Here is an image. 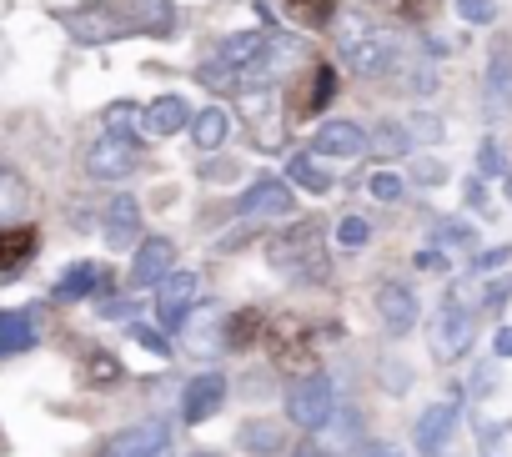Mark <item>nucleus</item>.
I'll list each match as a JSON object with an SVG mask.
<instances>
[{
  "label": "nucleus",
  "instance_id": "nucleus-1",
  "mask_svg": "<svg viewBox=\"0 0 512 457\" xmlns=\"http://www.w3.org/2000/svg\"><path fill=\"white\" fill-rule=\"evenodd\" d=\"M61 26L76 46H116L131 36H171L176 11L171 0H86L61 11Z\"/></svg>",
  "mask_w": 512,
  "mask_h": 457
},
{
  "label": "nucleus",
  "instance_id": "nucleus-2",
  "mask_svg": "<svg viewBox=\"0 0 512 457\" xmlns=\"http://www.w3.org/2000/svg\"><path fill=\"white\" fill-rule=\"evenodd\" d=\"M332 31H337V56H342L362 81H387V76H392V66H397V56H402V46H397L392 31H377L362 11H337Z\"/></svg>",
  "mask_w": 512,
  "mask_h": 457
},
{
  "label": "nucleus",
  "instance_id": "nucleus-3",
  "mask_svg": "<svg viewBox=\"0 0 512 457\" xmlns=\"http://www.w3.org/2000/svg\"><path fill=\"white\" fill-rule=\"evenodd\" d=\"M267 262L297 282V287H317L332 277V257H327V242H322V226L317 221H292L267 242Z\"/></svg>",
  "mask_w": 512,
  "mask_h": 457
},
{
  "label": "nucleus",
  "instance_id": "nucleus-4",
  "mask_svg": "<svg viewBox=\"0 0 512 457\" xmlns=\"http://www.w3.org/2000/svg\"><path fill=\"white\" fill-rule=\"evenodd\" d=\"M282 407H287V422H292V427H302V432H322V427L332 422V412H337V387H332V377H327L322 367L297 372V377L287 382Z\"/></svg>",
  "mask_w": 512,
  "mask_h": 457
},
{
  "label": "nucleus",
  "instance_id": "nucleus-5",
  "mask_svg": "<svg viewBox=\"0 0 512 457\" xmlns=\"http://www.w3.org/2000/svg\"><path fill=\"white\" fill-rule=\"evenodd\" d=\"M472 337H477L472 307L462 302V292H447L442 307H437V317H432V332H427L432 357H437V362H462L467 347H472Z\"/></svg>",
  "mask_w": 512,
  "mask_h": 457
},
{
  "label": "nucleus",
  "instance_id": "nucleus-6",
  "mask_svg": "<svg viewBox=\"0 0 512 457\" xmlns=\"http://www.w3.org/2000/svg\"><path fill=\"white\" fill-rule=\"evenodd\" d=\"M467 297L477 312H492L512 297V247H492V252H477L472 272H467Z\"/></svg>",
  "mask_w": 512,
  "mask_h": 457
},
{
  "label": "nucleus",
  "instance_id": "nucleus-7",
  "mask_svg": "<svg viewBox=\"0 0 512 457\" xmlns=\"http://www.w3.org/2000/svg\"><path fill=\"white\" fill-rule=\"evenodd\" d=\"M482 111H487V121H502L512 111V36H492V46H487Z\"/></svg>",
  "mask_w": 512,
  "mask_h": 457
},
{
  "label": "nucleus",
  "instance_id": "nucleus-8",
  "mask_svg": "<svg viewBox=\"0 0 512 457\" xmlns=\"http://www.w3.org/2000/svg\"><path fill=\"white\" fill-rule=\"evenodd\" d=\"M136 166H141V151L126 136H101V141L86 146V176L101 181V186H116V181L136 176Z\"/></svg>",
  "mask_w": 512,
  "mask_h": 457
},
{
  "label": "nucleus",
  "instance_id": "nucleus-9",
  "mask_svg": "<svg viewBox=\"0 0 512 457\" xmlns=\"http://www.w3.org/2000/svg\"><path fill=\"white\" fill-rule=\"evenodd\" d=\"M151 297H156V317H161V327H166V332H181V322L201 307V272H171Z\"/></svg>",
  "mask_w": 512,
  "mask_h": 457
},
{
  "label": "nucleus",
  "instance_id": "nucleus-10",
  "mask_svg": "<svg viewBox=\"0 0 512 457\" xmlns=\"http://www.w3.org/2000/svg\"><path fill=\"white\" fill-rule=\"evenodd\" d=\"M297 211V186L292 181H277V176H262V181H251L241 196H236V216H292Z\"/></svg>",
  "mask_w": 512,
  "mask_h": 457
},
{
  "label": "nucleus",
  "instance_id": "nucleus-11",
  "mask_svg": "<svg viewBox=\"0 0 512 457\" xmlns=\"http://www.w3.org/2000/svg\"><path fill=\"white\" fill-rule=\"evenodd\" d=\"M176 272V247L166 237H141V247L131 252V292H156L166 277Z\"/></svg>",
  "mask_w": 512,
  "mask_h": 457
},
{
  "label": "nucleus",
  "instance_id": "nucleus-12",
  "mask_svg": "<svg viewBox=\"0 0 512 457\" xmlns=\"http://www.w3.org/2000/svg\"><path fill=\"white\" fill-rule=\"evenodd\" d=\"M101 457H171V427L161 417H146V422L116 432L101 447Z\"/></svg>",
  "mask_w": 512,
  "mask_h": 457
},
{
  "label": "nucleus",
  "instance_id": "nucleus-13",
  "mask_svg": "<svg viewBox=\"0 0 512 457\" xmlns=\"http://www.w3.org/2000/svg\"><path fill=\"white\" fill-rule=\"evenodd\" d=\"M101 237L116 252H136L141 247V201L136 196H111L101 206Z\"/></svg>",
  "mask_w": 512,
  "mask_h": 457
},
{
  "label": "nucleus",
  "instance_id": "nucleus-14",
  "mask_svg": "<svg viewBox=\"0 0 512 457\" xmlns=\"http://www.w3.org/2000/svg\"><path fill=\"white\" fill-rule=\"evenodd\" d=\"M226 377L221 372H196L186 387H181V417L196 427V422H211L221 407H226Z\"/></svg>",
  "mask_w": 512,
  "mask_h": 457
},
{
  "label": "nucleus",
  "instance_id": "nucleus-15",
  "mask_svg": "<svg viewBox=\"0 0 512 457\" xmlns=\"http://www.w3.org/2000/svg\"><path fill=\"white\" fill-rule=\"evenodd\" d=\"M372 302H377V317H382V327H387L392 337H407V332L417 327V317H422L417 292H412L407 282H382Z\"/></svg>",
  "mask_w": 512,
  "mask_h": 457
},
{
  "label": "nucleus",
  "instance_id": "nucleus-16",
  "mask_svg": "<svg viewBox=\"0 0 512 457\" xmlns=\"http://www.w3.org/2000/svg\"><path fill=\"white\" fill-rule=\"evenodd\" d=\"M312 151H317V156H342V161H352V156L372 151V131H367L362 121H322L317 136H312Z\"/></svg>",
  "mask_w": 512,
  "mask_h": 457
},
{
  "label": "nucleus",
  "instance_id": "nucleus-17",
  "mask_svg": "<svg viewBox=\"0 0 512 457\" xmlns=\"http://www.w3.org/2000/svg\"><path fill=\"white\" fill-rule=\"evenodd\" d=\"M181 342H186L191 357H216L226 347V312L221 307H196L181 322Z\"/></svg>",
  "mask_w": 512,
  "mask_h": 457
},
{
  "label": "nucleus",
  "instance_id": "nucleus-18",
  "mask_svg": "<svg viewBox=\"0 0 512 457\" xmlns=\"http://www.w3.org/2000/svg\"><path fill=\"white\" fill-rule=\"evenodd\" d=\"M457 417H462L457 402H432V407L412 422V447H417L422 457H437V452L447 447V437L457 432Z\"/></svg>",
  "mask_w": 512,
  "mask_h": 457
},
{
  "label": "nucleus",
  "instance_id": "nucleus-19",
  "mask_svg": "<svg viewBox=\"0 0 512 457\" xmlns=\"http://www.w3.org/2000/svg\"><path fill=\"white\" fill-rule=\"evenodd\" d=\"M41 342V317L36 307H0V362H11V357H26L31 347Z\"/></svg>",
  "mask_w": 512,
  "mask_h": 457
},
{
  "label": "nucleus",
  "instance_id": "nucleus-20",
  "mask_svg": "<svg viewBox=\"0 0 512 457\" xmlns=\"http://www.w3.org/2000/svg\"><path fill=\"white\" fill-rule=\"evenodd\" d=\"M267 347L277 357V367L287 372H312V337L302 322H272L267 327Z\"/></svg>",
  "mask_w": 512,
  "mask_h": 457
},
{
  "label": "nucleus",
  "instance_id": "nucleus-21",
  "mask_svg": "<svg viewBox=\"0 0 512 457\" xmlns=\"http://www.w3.org/2000/svg\"><path fill=\"white\" fill-rule=\"evenodd\" d=\"M236 447L251 452V457H292V442H287V427L277 417H246L236 427Z\"/></svg>",
  "mask_w": 512,
  "mask_h": 457
},
{
  "label": "nucleus",
  "instance_id": "nucleus-22",
  "mask_svg": "<svg viewBox=\"0 0 512 457\" xmlns=\"http://www.w3.org/2000/svg\"><path fill=\"white\" fill-rule=\"evenodd\" d=\"M96 292H111V272L101 267V262H71L61 277H56V287H51V297L66 307V302H86V297H96Z\"/></svg>",
  "mask_w": 512,
  "mask_h": 457
},
{
  "label": "nucleus",
  "instance_id": "nucleus-23",
  "mask_svg": "<svg viewBox=\"0 0 512 457\" xmlns=\"http://www.w3.org/2000/svg\"><path fill=\"white\" fill-rule=\"evenodd\" d=\"M392 91H402V96H432L437 86H442V76H437V56H397V66H392Z\"/></svg>",
  "mask_w": 512,
  "mask_h": 457
},
{
  "label": "nucleus",
  "instance_id": "nucleus-24",
  "mask_svg": "<svg viewBox=\"0 0 512 457\" xmlns=\"http://www.w3.org/2000/svg\"><path fill=\"white\" fill-rule=\"evenodd\" d=\"M41 247V232L26 221H11V226H0V272H21Z\"/></svg>",
  "mask_w": 512,
  "mask_h": 457
},
{
  "label": "nucleus",
  "instance_id": "nucleus-25",
  "mask_svg": "<svg viewBox=\"0 0 512 457\" xmlns=\"http://www.w3.org/2000/svg\"><path fill=\"white\" fill-rule=\"evenodd\" d=\"M141 131L146 136H176V131H191V106L181 101V96H156L151 106H146V121H141Z\"/></svg>",
  "mask_w": 512,
  "mask_h": 457
},
{
  "label": "nucleus",
  "instance_id": "nucleus-26",
  "mask_svg": "<svg viewBox=\"0 0 512 457\" xmlns=\"http://www.w3.org/2000/svg\"><path fill=\"white\" fill-rule=\"evenodd\" d=\"M31 201H36L31 181H26V176L11 166V161H0V226L21 221V216L31 211Z\"/></svg>",
  "mask_w": 512,
  "mask_h": 457
},
{
  "label": "nucleus",
  "instance_id": "nucleus-27",
  "mask_svg": "<svg viewBox=\"0 0 512 457\" xmlns=\"http://www.w3.org/2000/svg\"><path fill=\"white\" fill-rule=\"evenodd\" d=\"M267 41H272V36H262V31H236V36H226V41L216 46V61L241 76L246 66H256V61L267 56Z\"/></svg>",
  "mask_w": 512,
  "mask_h": 457
},
{
  "label": "nucleus",
  "instance_id": "nucleus-28",
  "mask_svg": "<svg viewBox=\"0 0 512 457\" xmlns=\"http://www.w3.org/2000/svg\"><path fill=\"white\" fill-rule=\"evenodd\" d=\"M332 96H337V71L322 61V66H312L307 76H302V96H297V116H312V111H327L332 106Z\"/></svg>",
  "mask_w": 512,
  "mask_h": 457
},
{
  "label": "nucleus",
  "instance_id": "nucleus-29",
  "mask_svg": "<svg viewBox=\"0 0 512 457\" xmlns=\"http://www.w3.org/2000/svg\"><path fill=\"white\" fill-rule=\"evenodd\" d=\"M226 136H231V116H226L221 106H206V111L191 116V141H196V151H221Z\"/></svg>",
  "mask_w": 512,
  "mask_h": 457
},
{
  "label": "nucleus",
  "instance_id": "nucleus-30",
  "mask_svg": "<svg viewBox=\"0 0 512 457\" xmlns=\"http://www.w3.org/2000/svg\"><path fill=\"white\" fill-rule=\"evenodd\" d=\"M287 181H292V186H302V191H312V196H327V191H332V171H327V166H317V151L292 156V161H287Z\"/></svg>",
  "mask_w": 512,
  "mask_h": 457
},
{
  "label": "nucleus",
  "instance_id": "nucleus-31",
  "mask_svg": "<svg viewBox=\"0 0 512 457\" xmlns=\"http://www.w3.org/2000/svg\"><path fill=\"white\" fill-rule=\"evenodd\" d=\"M432 247L437 252H477V226L462 216H442L432 226Z\"/></svg>",
  "mask_w": 512,
  "mask_h": 457
},
{
  "label": "nucleus",
  "instance_id": "nucleus-32",
  "mask_svg": "<svg viewBox=\"0 0 512 457\" xmlns=\"http://www.w3.org/2000/svg\"><path fill=\"white\" fill-rule=\"evenodd\" d=\"M282 11L307 31H327L337 21V0H282Z\"/></svg>",
  "mask_w": 512,
  "mask_h": 457
},
{
  "label": "nucleus",
  "instance_id": "nucleus-33",
  "mask_svg": "<svg viewBox=\"0 0 512 457\" xmlns=\"http://www.w3.org/2000/svg\"><path fill=\"white\" fill-rule=\"evenodd\" d=\"M256 337H262V312H256V307H241L236 317H226V347L246 352Z\"/></svg>",
  "mask_w": 512,
  "mask_h": 457
},
{
  "label": "nucleus",
  "instance_id": "nucleus-34",
  "mask_svg": "<svg viewBox=\"0 0 512 457\" xmlns=\"http://www.w3.org/2000/svg\"><path fill=\"white\" fill-rule=\"evenodd\" d=\"M106 136H126V141H136V126L146 121V106H136V101H116V106H106Z\"/></svg>",
  "mask_w": 512,
  "mask_h": 457
},
{
  "label": "nucleus",
  "instance_id": "nucleus-35",
  "mask_svg": "<svg viewBox=\"0 0 512 457\" xmlns=\"http://www.w3.org/2000/svg\"><path fill=\"white\" fill-rule=\"evenodd\" d=\"M372 151H377V156H407V151H412V131H407V121H377V131H372Z\"/></svg>",
  "mask_w": 512,
  "mask_h": 457
},
{
  "label": "nucleus",
  "instance_id": "nucleus-36",
  "mask_svg": "<svg viewBox=\"0 0 512 457\" xmlns=\"http://www.w3.org/2000/svg\"><path fill=\"white\" fill-rule=\"evenodd\" d=\"M367 196L372 201H382V206H402V196H407V176H397V171H372L367 176Z\"/></svg>",
  "mask_w": 512,
  "mask_h": 457
},
{
  "label": "nucleus",
  "instance_id": "nucleus-37",
  "mask_svg": "<svg viewBox=\"0 0 512 457\" xmlns=\"http://www.w3.org/2000/svg\"><path fill=\"white\" fill-rule=\"evenodd\" d=\"M367 242H372V226H367L362 216H342V221H337V247H342L347 257L367 252Z\"/></svg>",
  "mask_w": 512,
  "mask_h": 457
},
{
  "label": "nucleus",
  "instance_id": "nucleus-38",
  "mask_svg": "<svg viewBox=\"0 0 512 457\" xmlns=\"http://www.w3.org/2000/svg\"><path fill=\"white\" fill-rule=\"evenodd\" d=\"M452 171H447V161L442 156H417L412 166H407V181H417V186H442Z\"/></svg>",
  "mask_w": 512,
  "mask_h": 457
},
{
  "label": "nucleus",
  "instance_id": "nucleus-39",
  "mask_svg": "<svg viewBox=\"0 0 512 457\" xmlns=\"http://www.w3.org/2000/svg\"><path fill=\"white\" fill-rule=\"evenodd\" d=\"M251 146H256V151H282V146H287V126L272 121V116L256 121V126H251Z\"/></svg>",
  "mask_w": 512,
  "mask_h": 457
},
{
  "label": "nucleus",
  "instance_id": "nucleus-40",
  "mask_svg": "<svg viewBox=\"0 0 512 457\" xmlns=\"http://www.w3.org/2000/svg\"><path fill=\"white\" fill-rule=\"evenodd\" d=\"M377 367H382V372H377V382H382L387 392H407V387H412V367H407V362H392V357H382Z\"/></svg>",
  "mask_w": 512,
  "mask_h": 457
},
{
  "label": "nucleus",
  "instance_id": "nucleus-41",
  "mask_svg": "<svg viewBox=\"0 0 512 457\" xmlns=\"http://www.w3.org/2000/svg\"><path fill=\"white\" fill-rule=\"evenodd\" d=\"M457 16L467 26H492L497 21V0H457Z\"/></svg>",
  "mask_w": 512,
  "mask_h": 457
},
{
  "label": "nucleus",
  "instance_id": "nucleus-42",
  "mask_svg": "<svg viewBox=\"0 0 512 457\" xmlns=\"http://www.w3.org/2000/svg\"><path fill=\"white\" fill-rule=\"evenodd\" d=\"M121 377V362L111 357V352H91V367H86V382H96V387H106V382H116Z\"/></svg>",
  "mask_w": 512,
  "mask_h": 457
},
{
  "label": "nucleus",
  "instance_id": "nucleus-43",
  "mask_svg": "<svg viewBox=\"0 0 512 457\" xmlns=\"http://www.w3.org/2000/svg\"><path fill=\"white\" fill-rule=\"evenodd\" d=\"M407 131H412V141H442V116H412L407 121Z\"/></svg>",
  "mask_w": 512,
  "mask_h": 457
},
{
  "label": "nucleus",
  "instance_id": "nucleus-44",
  "mask_svg": "<svg viewBox=\"0 0 512 457\" xmlns=\"http://www.w3.org/2000/svg\"><path fill=\"white\" fill-rule=\"evenodd\" d=\"M477 161H482V181H487V176H507V166H502V146H497L492 136L482 141V151H477Z\"/></svg>",
  "mask_w": 512,
  "mask_h": 457
},
{
  "label": "nucleus",
  "instance_id": "nucleus-45",
  "mask_svg": "<svg viewBox=\"0 0 512 457\" xmlns=\"http://www.w3.org/2000/svg\"><path fill=\"white\" fill-rule=\"evenodd\" d=\"M131 337H136L141 347H151L156 357H171V347H166V337H161V332H151L146 322H131Z\"/></svg>",
  "mask_w": 512,
  "mask_h": 457
},
{
  "label": "nucleus",
  "instance_id": "nucleus-46",
  "mask_svg": "<svg viewBox=\"0 0 512 457\" xmlns=\"http://www.w3.org/2000/svg\"><path fill=\"white\" fill-rule=\"evenodd\" d=\"M467 206H472V211H482V216H492V206H487V181H482V176H472V181H467Z\"/></svg>",
  "mask_w": 512,
  "mask_h": 457
},
{
  "label": "nucleus",
  "instance_id": "nucleus-47",
  "mask_svg": "<svg viewBox=\"0 0 512 457\" xmlns=\"http://www.w3.org/2000/svg\"><path fill=\"white\" fill-rule=\"evenodd\" d=\"M357 457H402V452H397L392 442H367V447H362Z\"/></svg>",
  "mask_w": 512,
  "mask_h": 457
},
{
  "label": "nucleus",
  "instance_id": "nucleus-48",
  "mask_svg": "<svg viewBox=\"0 0 512 457\" xmlns=\"http://www.w3.org/2000/svg\"><path fill=\"white\" fill-rule=\"evenodd\" d=\"M492 347H497V357H512V327H502V332H497V342H492Z\"/></svg>",
  "mask_w": 512,
  "mask_h": 457
},
{
  "label": "nucleus",
  "instance_id": "nucleus-49",
  "mask_svg": "<svg viewBox=\"0 0 512 457\" xmlns=\"http://www.w3.org/2000/svg\"><path fill=\"white\" fill-rule=\"evenodd\" d=\"M397 6H402V16H422V11H427V0H397Z\"/></svg>",
  "mask_w": 512,
  "mask_h": 457
},
{
  "label": "nucleus",
  "instance_id": "nucleus-50",
  "mask_svg": "<svg viewBox=\"0 0 512 457\" xmlns=\"http://www.w3.org/2000/svg\"><path fill=\"white\" fill-rule=\"evenodd\" d=\"M502 186H507V201H512V171H507V176H502Z\"/></svg>",
  "mask_w": 512,
  "mask_h": 457
},
{
  "label": "nucleus",
  "instance_id": "nucleus-51",
  "mask_svg": "<svg viewBox=\"0 0 512 457\" xmlns=\"http://www.w3.org/2000/svg\"><path fill=\"white\" fill-rule=\"evenodd\" d=\"M191 457H216V452H191Z\"/></svg>",
  "mask_w": 512,
  "mask_h": 457
},
{
  "label": "nucleus",
  "instance_id": "nucleus-52",
  "mask_svg": "<svg viewBox=\"0 0 512 457\" xmlns=\"http://www.w3.org/2000/svg\"><path fill=\"white\" fill-rule=\"evenodd\" d=\"M487 457H497V452H487Z\"/></svg>",
  "mask_w": 512,
  "mask_h": 457
}]
</instances>
